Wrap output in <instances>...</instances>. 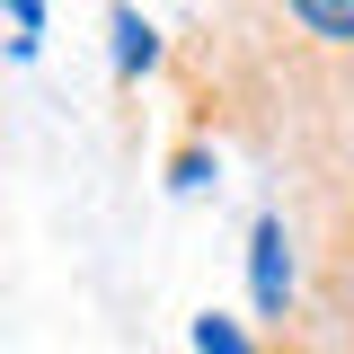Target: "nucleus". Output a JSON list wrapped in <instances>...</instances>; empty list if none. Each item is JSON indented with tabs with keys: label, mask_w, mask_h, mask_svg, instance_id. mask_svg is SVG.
I'll use <instances>...</instances> for the list:
<instances>
[{
	"label": "nucleus",
	"mask_w": 354,
	"mask_h": 354,
	"mask_svg": "<svg viewBox=\"0 0 354 354\" xmlns=\"http://www.w3.org/2000/svg\"><path fill=\"white\" fill-rule=\"evenodd\" d=\"M248 292H257V319L292 310V230H283V213H257V230H248Z\"/></svg>",
	"instance_id": "nucleus-2"
},
{
	"label": "nucleus",
	"mask_w": 354,
	"mask_h": 354,
	"mask_svg": "<svg viewBox=\"0 0 354 354\" xmlns=\"http://www.w3.org/2000/svg\"><path fill=\"white\" fill-rule=\"evenodd\" d=\"M195 354H257V337H248L239 319H221V310H204V319H195Z\"/></svg>",
	"instance_id": "nucleus-4"
},
{
	"label": "nucleus",
	"mask_w": 354,
	"mask_h": 354,
	"mask_svg": "<svg viewBox=\"0 0 354 354\" xmlns=\"http://www.w3.org/2000/svg\"><path fill=\"white\" fill-rule=\"evenodd\" d=\"M248 124L310 177L328 213L354 204V0H213Z\"/></svg>",
	"instance_id": "nucleus-1"
},
{
	"label": "nucleus",
	"mask_w": 354,
	"mask_h": 354,
	"mask_svg": "<svg viewBox=\"0 0 354 354\" xmlns=\"http://www.w3.org/2000/svg\"><path fill=\"white\" fill-rule=\"evenodd\" d=\"M106 36H115V80H142V71L160 62V36H151V18H142V9H124V0L106 9Z\"/></svg>",
	"instance_id": "nucleus-3"
}]
</instances>
